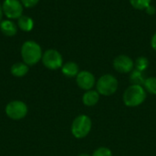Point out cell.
<instances>
[{
	"label": "cell",
	"mask_w": 156,
	"mask_h": 156,
	"mask_svg": "<svg viewBox=\"0 0 156 156\" xmlns=\"http://www.w3.org/2000/svg\"><path fill=\"white\" fill-rule=\"evenodd\" d=\"M20 53L23 63H25L28 66L35 65L39 63L43 55L41 46L35 40L25 41L21 46Z\"/></svg>",
	"instance_id": "obj_1"
},
{
	"label": "cell",
	"mask_w": 156,
	"mask_h": 156,
	"mask_svg": "<svg viewBox=\"0 0 156 156\" xmlns=\"http://www.w3.org/2000/svg\"><path fill=\"white\" fill-rule=\"evenodd\" d=\"M113 67L114 69L121 74H128L133 70L134 62L133 59L125 54L118 55L113 60Z\"/></svg>",
	"instance_id": "obj_8"
},
{
	"label": "cell",
	"mask_w": 156,
	"mask_h": 156,
	"mask_svg": "<svg viewBox=\"0 0 156 156\" xmlns=\"http://www.w3.org/2000/svg\"><path fill=\"white\" fill-rule=\"evenodd\" d=\"M145 12L148 14V15H154L156 12V8L155 6H154L153 5H150L149 6H147L146 7V9H145Z\"/></svg>",
	"instance_id": "obj_21"
},
{
	"label": "cell",
	"mask_w": 156,
	"mask_h": 156,
	"mask_svg": "<svg viewBox=\"0 0 156 156\" xmlns=\"http://www.w3.org/2000/svg\"><path fill=\"white\" fill-rule=\"evenodd\" d=\"M39 1L40 0H20L23 6L27 7V8H32V7L36 6L38 4Z\"/></svg>",
	"instance_id": "obj_20"
},
{
	"label": "cell",
	"mask_w": 156,
	"mask_h": 156,
	"mask_svg": "<svg viewBox=\"0 0 156 156\" xmlns=\"http://www.w3.org/2000/svg\"><path fill=\"white\" fill-rule=\"evenodd\" d=\"M61 71L65 76L70 77V78L76 77L78 74L80 73L79 65L74 62H67L66 63H64L61 67Z\"/></svg>",
	"instance_id": "obj_13"
},
{
	"label": "cell",
	"mask_w": 156,
	"mask_h": 156,
	"mask_svg": "<svg viewBox=\"0 0 156 156\" xmlns=\"http://www.w3.org/2000/svg\"><path fill=\"white\" fill-rule=\"evenodd\" d=\"M0 30L6 37H13L17 33L16 24L10 19H3L0 22Z\"/></svg>",
	"instance_id": "obj_10"
},
{
	"label": "cell",
	"mask_w": 156,
	"mask_h": 156,
	"mask_svg": "<svg viewBox=\"0 0 156 156\" xmlns=\"http://www.w3.org/2000/svg\"><path fill=\"white\" fill-rule=\"evenodd\" d=\"M92 126L91 120L87 115L78 116L72 122L71 133L77 139L85 138L90 131Z\"/></svg>",
	"instance_id": "obj_3"
},
{
	"label": "cell",
	"mask_w": 156,
	"mask_h": 156,
	"mask_svg": "<svg viewBox=\"0 0 156 156\" xmlns=\"http://www.w3.org/2000/svg\"><path fill=\"white\" fill-rule=\"evenodd\" d=\"M79 156H90V154H81Z\"/></svg>",
	"instance_id": "obj_24"
},
{
	"label": "cell",
	"mask_w": 156,
	"mask_h": 156,
	"mask_svg": "<svg viewBox=\"0 0 156 156\" xmlns=\"http://www.w3.org/2000/svg\"><path fill=\"white\" fill-rule=\"evenodd\" d=\"M3 16H4V13H3V8H2V4L0 3V22L3 20Z\"/></svg>",
	"instance_id": "obj_23"
},
{
	"label": "cell",
	"mask_w": 156,
	"mask_h": 156,
	"mask_svg": "<svg viewBox=\"0 0 156 156\" xmlns=\"http://www.w3.org/2000/svg\"><path fill=\"white\" fill-rule=\"evenodd\" d=\"M130 80L132 82L133 85H139V86H142L144 85V81H145V78L144 77L143 75V72H140V71H137V70H134L131 76H130Z\"/></svg>",
	"instance_id": "obj_15"
},
{
	"label": "cell",
	"mask_w": 156,
	"mask_h": 156,
	"mask_svg": "<svg viewBox=\"0 0 156 156\" xmlns=\"http://www.w3.org/2000/svg\"><path fill=\"white\" fill-rule=\"evenodd\" d=\"M118 86L119 84H118V80L116 79V77L110 74H107L101 75L99 78L96 84V88L100 95L109 97V96L113 95L117 91Z\"/></svg>",
	"instance_id": "obj_4"
},
{
	"label": "cell",
	"mask_w": 156,
	"mask_h": 156,
	"mask_svg": "<svg viewBox=\"0 0 156 156\" xmlns=\"http://www.w3.org/2000/svg\"><path fill=\"white\" fill-rule=\"evenodd\" d=\"M149 65V61L146 57L141 56L138 57L136 59V61L134 62V66H135V70L140 71V72H144Z\"/></svg>",
	"instance_id": "obj_17"
},
{
	"label": "cell",
	"mask_w": 156,
	"mask_h": 156,
	"mask_svg": "<svg viewBox=\"0 0 156 156\" xmlns=\"http://www.w3.org/2000/svg\"><path fill=\"white\" fill-rule=\"evenodd\" d=\"M16 26L22 31H24V32H29L34 28V20H33L32 17H30L28 16L23 15V16H21L17 19Z\"/></svg>",
	"instance_id": "obj_12"
},
{
	"label": "cell",
	"mask_w": 156,
	"mask_h": 156,
	"mask_svg": "<svg viewBox=\"0 0 156 156\" xmlns=\"http://www.w3.org/2000/svg\"><path fill=\"white\" fill-rule=\"evenodd\" d=\"M28 71H29L28 65L21 62L14 63L10 68L11 74L16 77H23L28 73Z\"/></svg>",
	"instance_id": "obj_14"
},
{
	"label": "cell",
	"mask_w": 156,
	"mask_h": 156,
	"mask_svg": "<svg viewBox=\"0 0 156 156\" xmlns=\"http://www.w3.org/2000/svg\"><path fill=\"white\" fill-rule=\"evenodd\" d=\"M151 45H152V48L156 51V32L154 34V36L152 37V40H151Z\"/></svg>",
	"instance_id": "obj_22"
},
{
	"label": "cell",
	"mask_w": 156,
	"mask_h": 156,
	"mask_svg": "<svg viewBox=\"0 0 156 156\" xmlns=\"http://www.w3.org/2000/svg\"><path fill=\"white\" fill-rule=\"evenodd\" d=\"M28 112L27 106L25 102L20 100H14L9 102L5 107L6 116L13 120H20L24 119Z\"/></svg>",
	"instance_id": "obj_6"
},
{
	"label": "cell",
	"mask_w": 156,
	"mask_h": 156,
	"mask_svg": "<svg viewBox=\"0 0 156 156\" xmlns=\"http://www.w3.org/2000/svg\"><path fill=\"white\" fill-rule=\"evenodd\" d=\"M122 99L127 107H138L146 99V91L142 86L132 85L124 91Z\"/></svg>",
	"instance_id": "obj_2"
},
{
	"label": "cell",
	"mask_w": 156,
	"mask_h": 156,
	"mask_svg": "<svg viewBox=\"0 0 156 156\" xmlns=\"http://www.w3.org/2000/svg\"><path fill=\"white\" fill-rule=\"evenodd\" d=\"M100 100V94L97 90H89L86 91L82 97V102L87 107L95 106Z\"/></svg>",
	"instance_id": "obj_11"
},
{
	"label": "cell",
	"mask_w": 156,
	"mask_h": 156,
	"mask_svg": "<svg viewBox=\"0 0 156 156\" xmlns=\"http://www.w3.org/2000/svg\"><path fill=\"white\" fill-rule=\"evenodd\" d=\"M41 62L47 69L58 70L63 65V57L58 51L48 49L43 52Z\"/></svg>",
	"instance_id": "obj_5"
},
{
	"label": "cell",
	"mask_w": 156,
	"mask_h": 156,
	"mask_svg": "<svg viewBox=\"0 0 156 156\" xmlns=\"http://www.w3.org/2000/svg\"><path fill=\"white\" fill-rule=\"evenodd\" d=\"M92 156H112V153L107 147H100L94 151Z\"/></svg>",
	"instance_id": "obj_19"
},
{
	"label": "cell",
	"mask_w": 156,
	"mask_h": 156,
	"mask_svg": "<svg viewBox=\"0 0 156 156\" xmlns=\"http://www.w3.org/2000/svg\"><path fill=\"white\" fill-rule=\"evenodd\" d=\"M132 6L137 10H145L151 5L152 0H129Z\"/></svg>",
	"instance_id": "obj_16"
},
{
	"label": "cell",
	"mask_w": 156,
	"mask_h": 156,
	"mask_svg": "<svg viewBox=\"0 0 156 156\" xmlns=\"http://www.w3.org/2000/svg\"><path fill=\"white\" fill-rule=\"evenodd\" d=\"M76 82L80 88L85 91H89L92 89V87L94 86L96 83V80H95L94 75L90 72L81 71L76 76Z\"/></svg>",
	"instance_id": "obj_9"
},
{
	"label": "cell",
	"mask_w": 156,
	"mask_h": 156,
	"mask_svg": "<svg viewBox=\"0 0 156 156\" xmlns=\"http://www.w3.org/2000/svg\"><path fill=\"white\" fill-rule=\"evenodd\" d=\"M144 88L151 94L156 95V77L146 78L144 83Z\"/></svg>",
	"instance_id": "obj_18"
},
{
	"label": "cell",
	"mask_w": 156,
	"mask_h": 156,
	"mask_svg": "<svg viewBox=\"0 0 156 156\" xmlns=\"http://www.w3.org/2000/svg\"><path fill=\"white\" fill-rule=\"evenodd\" d=\"M2 8L4 16H5L7 19H18L23 16L24 6L20 0H4Z\"/></svg>",
	"instance_id": "obj_7"
}]
</instances>
